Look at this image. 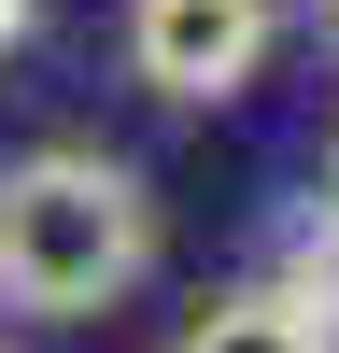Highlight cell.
Returning <instances> with one entry per match:
<instances>
[{"label":"cell","mask_w":339,"mask_h":353,"mask_svg":"<svg viewBox=\"0 0 339 353\" xmlns=\"http://www.w3.org/2000/svg\"><path fill=\"white\" fill-rule=\"evenodd\" d=\"M282 43V0H127V85L170 113H226Z\"/></svg>","instance_id":"cell-2"},{"label":"cell","mask_w":339,"mask_h":353,"mask_svg":"<svg viewBox=\"0 0 339 353\" xmlns=\"http://www.w3.org/2000/svg\"><path fill=\"white\" fill-rule=\"evenodd\" d=\"M325 212H339V198H325Z\"/></svg>","instance_id":"cell-6"},{"label":"cell","mask_w":339,"mask_h":353,"mask_svg":"<svg viewBox=\"0 0 339 353\" xmlns=\"http://www.w3.org/2000/svg\"><path fill=\"white\" fill-rule=\"evenodd\" d=\"M156 283V184L99 141H43L0 170V311L28 325H99Z\"/></svg>","instance_id":"cell-1"},{"label":"cell","mask_w":339,"mask_h":353,"mask_svg":"<svg viewBox=\"0 0 339 353\" xmlns=\"http://www.w3.org/2000/svg\"><path fill=\"white\" fill-rule=\"evenodd\" d=\"M170 353H339V325H325V311H297L282 283H240V297H212Z\"/></svg>","instance_id":"cell-3"},{"label":"cell","mask_w":339,"mask_h":353,"mask_svg":"<svg viewBox=\"0 0 339 353\" xmlns=\"http://www.w3.org/2000/svg\"><path fill=\"white\" fill-rule=\"evenodd\" d=\"M325 43H339V0H325Z\"/></svg>","instance_id":"cell-5"},{"label":"cell","mask_w":339,"mask_h":353,"mask_svg":"<svg viewBox=\"0 0 339 353\" xmlns=\"http://www.w3.org/2000/svg\"><path fill=\"white\" fill-rule=\"evenodd\" d=\"M28 14H43V0H0V57H14V43H28Z\"/></svg>","instance_id":"cell-4"}]
</instances>
